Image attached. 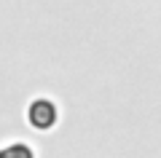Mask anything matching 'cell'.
<instances>
[{"label":"cell","mask_w":161,"mask_h":158,"mask_svg":"<svg viewBox=\"0 0 161 158\" xmlns=\"http://www.w3.org/2000/svg\"><path fill=\"white\" fill-rule=\"evenodd\" d=\"M0 158H35V153L27 142H8L0 147Z\"/></svg>","instance_id":"cell-2"},{"label":"cell","mask_w":161,"mask_h":158,"mask_svg":"<svg viewBox=\"0 0 161 158\" xmlns=\"http://www.w3.org/2000/svg\"><path fill=\"white\" fill-rule=\"evenodd\" d=\"M27 121L35 131H48L57 126L59 121V110H57V102L48 99V96H38V99L30 102L27 107Z\"/></svg>","instance_id":"cell-1"}]
</instances>
